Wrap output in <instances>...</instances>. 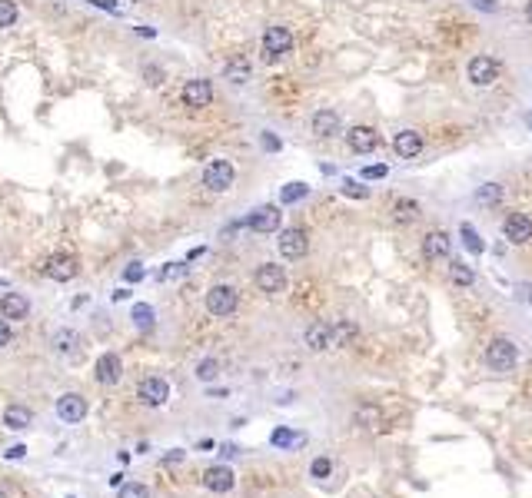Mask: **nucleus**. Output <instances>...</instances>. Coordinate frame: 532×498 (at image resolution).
I'll return each instance as SVG.
<instances>
[{"mask_svg": "<svg viewBox=\"0 0 532 498\" xmlns=\"http://www.w3.org/2000/svg\"><path fill=\"white\" fill-rule=\"evenodd\" d=\"M516 362H519V345L513 339H493V342L486 345V365L493 369V372H513Z\"/></svg>", "mask_w": 532, "mask_h": 498, "instance_id": "1", "label": "nucleus"}, {"mask_svg": "<svg viewBox=\"0 0 532 498\" xmlns=\"http://www.w3.org/2000/svg\"><path fill=\"white\" fill-rule=\"evenodd\" d=\"M236 306H240V293L233 286H226V283H220V286H213L210 293H206V312H210L213 319L233 316Z\"/></svg>", "mask_w": 532, "mask_h": 498, "instance_id": "2", "label": "nucleus"}, {"mask_svg": "<svg viewBox=\"0 0 532 498\" xmlns=\"http://www.w3.org/2000/svg\"><path fill=\"white\" fill-rule=\"evenodd\" d=\"M499 73H503V67H499V60L493 54H476L469 60V67H466V77L473 86H493L499 80Z\"/></svg>", "mask_w": 532, "mask_h": 498, "instance_id": "3", "label": "nucleus"}, {"mask_svg": "<svg viewBox=\"0 0 532 498\" xmlns=\"http://www.w3.org/2000/svg\"><path fill=\"white\" fill-rule=\"evenodd\" d=\"M293 50V34L286 27H266L263 30V60L276 63Z\"/></svg>", "mask_w": 532, "mask_h": 498, "instance_id": "4", "label": "nucleus"}, {"mask_svg": "<svg viewBox=\"0 0 532 498\" xmlns=\"http://www.w3.org/2000/svg\"><path fill=\"white\" fill-rule=\"evenodd\" d=\"M253 283L266 296H280L283 289H286V269L276 266V263H260L256 273H253Z\"/></svg>", "mask_w": 532, "mask_h": 498, "instance_id": "5", "label": "nucleus"}, {"mask_svg": "<svg viewBox=\"0 0 532 498\" xmlns=\"http://www.w3.org/2000/svg\"><path fill=\"white\" fill-rule=\"evenodd\" d=\"M236 180V170H233L230 160H210L204 166V186L210 193H226Z\"/></svg>", "mask_w": 532, "mask_h": 498, "instance_id": "6", "label": "nucleus"}, {"mask_svg": "<svg viewBox=\"0 0 532 498\" xmlns=\"http://www.w3.org/2000/svg\"><path fill=\"white\" fill-rule=\"evenodd\" d=\"M136 395H140V402L144 405L160 409V405L170 402V382L160 379V375H146L144 382H140V389H136Z\"/></svg>", "mask_w": 532, "mask_h": 498, "instance_id": "7", "label": "nucleus"}, {"mask_svg": "<svg viewBox=\"0 0 532 498\" xmlns=\"http://www.w3.org/2000/svg\"><path fill=\"white\" fill-rule=\"evenodd\" d=\"M276 246H280V256L283 259H303L306 256V249H310V240H306V230H300V226H290V230L280 233V240H276Z\"/></svg>", "mask_w": 532, "mask_h": 498, "instance_id": "8", "label": "nucleus"}, {"mask_svg": "<svg viewBox=\"0 0 532 498\" xmlns=\"http://www.w3.org/2000/svg\"><path fill=\"white\" fill-rule=\"evenodd\" d=\"M180 100H184V106H190V110H206V106L213 103V83L210 80H186Z\"/></svg>", "mask_w": 532, "mask_h": 498, "instance_id": "9", "label": "nucleus"}, {"mask_svg": "<svg viewBox=\"0 0 532 498\" xmlns=\"http://www.w3.org/2000/svg\"><path fill=\"white\" fill-rule=\"evenodd\" d=\"M57 419L70 422V425L84 422V419H87V399H84L80 392H64L57 399Z\"/></svg>", "mask_w": 532, "mask_h": 498, "instance_id": "10", "label": "nucleus"}, {"mask_svg": "<svg viewBox=\"0 0 532 498\" xmlns=\"http://www.w3.org/2000/svg\"><path fill=\"white\" fill-rule=\"evenodd\" d=\"M77 273H80V263L74 256H67V253L44 259V276H50L54 283H70Z\"/></svg>", "mask_w": 532, "mask_h": 498, "instance_id": "11", "label": "nucleus"}, {"mask_svg": "<svg viewBox=\"0 0 532 498\" xmlns=\"http://www.w3.org/2000/svg\"><path fill=\"white\" fill-rule=\"evenodd\" d=\"M503 236L513 246H526V243H532V220L526 216V213H509L503 223Z\"/></svg>", "mask_w": 532, "mask_h": 498, "instance_id": "12", "label": "nucleus"}, {"mask_svg": "<svg viewBox=\"0 0 532 498\" xmlns=\"http://www.w3.org/2000/svg\"><path fill=\"white\" fill-rule=\"evenodd\" d=\"M280 220H283V210L280 206H273V203H266V206H260V210L250 213L246 226H250L253 233H273V230H280Z\"/></svg>", "mask_w": 532, "mask_h": 498, "instance_id": "13", "label": "nucleus"}, {"mask_svg": "<svg viewBox=\"0 0 532 498\" xmlns=\"http://www.w3.org/2000/svg\"><path fill=\"white\" fill-rule=\"evenodd\" d=\"M303 342H306L310 352H326V349H333V326L329 322H310L306 332H303Z\"/></svg>", "mask_w": 532, "mask_h": 498, "instance_id": "14", "label": "nucleus"}, {"mask_svg": "<svg viewBox=\"0 0 532 498\" xmlns=\"http://www.w3.org/2000/svg\"><path fill=\"white\" fill-rule=\"evenodd\" d=\"M346 146L353 150V153H373L379 146V133L373 130V126H353L346 133Z\"/></svg>", "mask_w": 532, "mask_h": 498, "instance_id": "15", "label": "nucleus"}, {"mask_svg": "<svg viewBox=\"0 0 532 498\" xmlns=\"http://www.w3.org/2000/svg\"><path fill=\"white\" fill-rule=\"evenodd\" d=\"M0 316L7 319V322H20V319H27L30 316L27 296H20V293H4V296H0Z\"/></svg>", "mask_w": 532, "mask_h": 498, "instance_id": "16", "label": "nucleus"}, {"mask_svg": "<svg viewBox=\"0 0 532 498\" xmlns=\"http://www.w3.org/2000/svg\"><path fill=\"white\" fill-rule=\"evenodd\" d=\"M449 249H453V240H449L446 230H429L423 236V256L426 259H446Z\"/></svg>", "mask_w": 532, "mask_h": 498, "instance_id": "17", "label": "nucleus"}, {"mask_svg": "<svg viewBox=\"0 0 532 498\" xmlns=\"http://www.w3.org/2000/svg\"><path fill=\"white\" fill-rule=\"evenodd\" d=\"M310 130L319 140H333V136L339 133V113L336 110H316L310 120Z\"/></svg>", "mask_w": 532, "mask_h": 498, "instance_id": "18", "label": "nucleus"}, {"mask_svg": "<svg viewBox=\"0 0 532 498\" xmlns=\"http://www.w3.org/2000/svg\"><path fill=\"white\" fill-rule=\"evenodd\" d=\"M97 382L100 385H114V382H120V375H124V362H120V355L116 352H104L97 359Z\"/></svg>", "mask_w": 532, "mask_h": 498, "instance_id": "19", "label": "nucleus"}, {"mask_svg": "<svg viewBox=\"0 0 532 498\" xmlns=\"http://www.w3.org/2000/svg\"><path fill=\"white\" fill-rule=\"evenodd\" d=\"M393 150H396L399 160H416V156L423 153V136H419L416 130H403V133H396V140H393Z\"/></svg>", "mask_w": 532, "mask_h": 498, "instance_id": "20", "label": "nucleus"}, {"mask_svg": "<svg viewBox=\"0 0 532 498\" xmlns=\"http://www.w3.org/2000/svg\"><path fill=\"white\" fill-rule=\"evenodd\" d=\"M233 472L226 469V465H210V469L204 472V485L210 492H230L233 489Z\"/></svg>", "mask_w": 532, "mask_h": 498, "instance_id": "21", "label": "nucleus"}, {"mask_svg": "<svg viewBox=\"0 0 532 498\" xmlns=\"http://www.w3.org/2000/svg\"><path fill=\"white\" fill-rule=\"evenodd\" d=\"M77 345H80V335L74 329H57L54 339H50V349L57 355H64V359H70V355L77 352Z\"/></svg>", "mask_w": 532, "mask_h": 498, "instance_id": "22", "label": "nucleus"}, {"mask_svg": "<svg viewBox=\"0 0 532 498\" xmlns=\"http://www.w3.org/2000/svg\"><path fill=\"white\" fill-rule=\"evenodd\" d=\"M250 73H253V67H250V60L246 57H233L226 67H223V77L230 80L233 86H243V83H250Z\"/></svg>", "mask_w": 532, "mask_h": 498, "instance_id": "23", "label": "nucleus"}, {"mask_svg": "<svg viewBox=\"0 0 532 498\" xmlns=\"http://www.w3.org/2000/svg\"><path fill=\"white\" fill-rule=\"evenodd\" d=\"M30 422H34V412H30L27 405H7V412H4V425L14 432L27 429Z\"/></svg>", "mask_w": 532, "mask_h": 498, "instance_id": "24", "label": "nucleus"}, {"mask_svg": "<svg viewBox=\"0 0 532 498\" xmlns=\"http://www.w3.org/2000/svg\"><path fill=\"white\" fill-rule=\"evenodd\" d=\"M333 326V349H346L353 339H356V326L349 322V319H336V322H329Z\"/></svg>", "mask_w": 532, "mask_h": 498, "instance_id": "25", "label": "nucleus"}, {"mask_svg": "<svg viewBox=\"0 0 532 498\" xmlns=\"http://www.w3.org/2000/svg\"><path fill=\"white\" fill-rule=\"evenodd\" d=\"M419 213H423V206H419L416 200H396V206H393V220L396 223H416Z\"/></svg>", "mask_w": 532, "mask_h": 498, "instance_id": "26", "label": "nucleus"}, {"mask_svg": "<svg viewBox=\"0 0 532 498\" xmlns=\"http://www.w3.org/2000/svg\"><path fill=\"white\" fill-rule=\"evenodd\" d=\"M449 279H453L456 286H473V283H476V273L466 266V263L453 259V263H449Z\"/></svg>", "mask_w": 532, "mask_h": 498, "instance_id": "27", "label": "nucleus"}, {"mask_svg": "<svg viewBox=\"0 0 532 498\" xmlns=\"http://www.w3.org/2000/svg\"><path fill=\"white\" fill-rule=\"evenodd\" d=\"M499 200H503V186L499 183H483L476 190V203H483V206H496Z\"/></svg>", "mask_w": 532, "mask_h": 498, "instance_id": "28", "label": "nucleus"}, {"mask_svg": "<svg viewBox=\"0 0 532 498\" xmlns=\"http://www.w3.org/2000/svg\"><path fill=\"white\" fill-rule=\"evenodd\" d=\"M270 442L276 445V449H293V445H303L306 435H296V432H290V429H276L270 435Z\"/></svg>", "mask_w": 532, "mask_h": 498, "instance_id": "29", "label": "nucleus"}, {"mask_svg": "<svg viewBox=\"0 0 532 498\" xmlns=\"http://www.w3.org/2000/svg\"><path fill=\"white\" fill-rule=\"evenodd\" d=\"M20 17V7H17V0H0V30H7L14 27Z\"/></svg>", "mask_w": 532, "mask_h": 498, "instance_id": "30", "label": "nucleus"}, {"mask_svg": "<svg viewBox=\"0 0 532 498\" xmlns=\"http://www.w3.org/2000/svg\"><path fill=\"white\" fill-rule=\"evenodd\" d=\"M216 375H220V362H216V359H204V362L196 365V379H200V382H213Z\"/></svg>", "mask_w": 532, "mask_h": 498, "instance_id": "31", "label": "nucleus"}, {"mask_svg": "<svg viewBox=\"0 0 532 498\" xmlns=\"http://www.w3.org/2000/svg\"><path fill=\"white\" fill-rule=\"evenodd\" d=\"M116 498H150V489L140 485V482H126V485H120Z\"/></svg>", "mask_w": 532, "mask_h": 498, "instance_id": "32", "label": "nucleus"}, {"mask_svg": "<svg viewBox=\"0 0 532 498\" xmlns=\"http://www.w3.org/2000/svg\"><path fill=\"white\" fill-rule=\"evenodd\" d=\"M306 193H310L306 183H286V186H283V203H296V200H303Z\"/></svg>", "mask_w": 532, "mask_h": 498, "instance_id": "33", "label": "nucleus"}, {"mask_svg": "<svg viewBox=\"0 0 532 498\" xmlns=\"http://www.w3.org/2000/svg\"><path fill=\"white\" fill-rule=\"evenodd\" d=\"M134 322L140 329H150V326H154V309L144 306V303H140V306H134Z\"/></svg>", "mask_w": 532, "mask_h": 498, "instance_id": "34", "label": "nucleus"}, {"mask_svg": "<svg viewBox=\"0 0 532 498\" xmlns=\"http://www.w3.org/2000/svg\"><path fill=\"white\" fill-rule=\"evenodd\" d=\"M329 472H333V462H329L326 455L313 459V465H310V475H313V479H329Z\"/></svg>", "mask_w": 532, "mask_h": 498, "instance_id": "35", "label": "nucleus"}, {"mask_svg": "<svg viewBox=\"0 0 532 498\" xmlns=\"http://www.w3.org/2000/svg\"><path fill=\"white\" fill-rule=\"evenodd\" d=\"M463 243H466V249H469V253H483V243H479V236H476V230L473 226H469V223H463Z\"/></svg>", "mask_w": 532, "mask_h": 498, "instance_id": "36", "label": "nucleus"}, {"mask_svg": "<svg viewBox=\"0 0 532 498\" xmlns=\"http://www.w3.org/2000/svg\"><path fill=\"white\" fill-rule=\"evenodd\" d=\"M343 196H349V200H366L369 190L363 186V183H353V180H343Z\"/></svg>", "mask_w": 532, "mask_h": 498, "instance_id": "37", "label": "nucleus"}, {"mask_svg": "<svg viewBox=\"0 0 532 498\" xmlns=\"http://www.w3.org/2000/svg\"><path fill=\"white\" fill-rule=\"evenodd\" d=\"M186 273V263H170V266H164L160 273H156V279L160 283H166V279H180Z\"/></svg>", "mask_w": 532, "mask_h": 498, "instance_id": "38", "label": "nucleus"}, {"mask_svg": "<svg viewBox=\"0 0 532 498\" xmlns=\"http://www.w3.org/2000/svg\"><path fill=\"white\" fill-rule=\"evenodd\" d=\"M144 80L150 86H160V83H164V70L154 67V63H146V67H144Z\"/></svg>", "mask_w": 532, "mask_h": 498, "instance_id": "39", "label": "nucleus"}, {"mask_svg": "<svg viewBox=\"0 0 532 498\" xmlns=\"http://www.w3.org/2000/svg\"><path fill=\"white\" fill-rule=\"evenodd\" d=\"M124 279L126 283H140V279H144V266H140V263H130V266L124 269Z\"/></svg>", "mask_w": 532, "mask_h": 498, "instance_id": "40", "label": "nucleus"}, {"mask_svg": "<svg viewBox=\"0 0 532 498\" xmlns=\"http://www.w3.org/2000/svg\"><path fill=\"white\" fill-rule=\"evenodd\" d=\"M363 176H366V180H383V176H386V166L379 163V166H366V170H363Z\"/></svg>", "mask_w": 532, "mask_h": 498, "instance_id": "41", "label": "nucleus"}, {"mask_svg": "<svg viewBox=\"0 0 532 498\" xmlns=\"http://www.w3.org/2000/svg\"><path fill=\"white\" fill-rule=\"evenodd\" d=\"M469 4H473L476 10H486V14H496V10H499V4H496V0H469Z\"/></svg>", "mask_w": 532, "mask_h": 498, "instance_id": "42", "label": "nucleus"}, {"mask_svg": "<svg viewBox=\"0 0 532 498\" xmlns=\"http://www.w3.org/2000/svg\"><path fill=\"white\" fill-rule=\"evenodd\" d=\"M10 339H14V332H10L7 319H0V349H4V345H10Z\"/></svg>", "mask_w": 532, "mask_h": 498, "instance_id": "43", "label": "nucleus"}, {"mask_svg": "<svg viewBox=\"0 0 532 498\" xmlns=\"http://www.w3.org/2000/svg\"><path fill=\"white\" fill-rule=\"evenodd\" d=\"M263 146H266V150H280V140L270 133H263Z\"/></svg>", "mask_w": 532, "mask_h": 498, "instance_id": "44", "label": "nucleus"}, {"mask_svg": "<svg viewBox=\"0 0 532 498\" xmlns=\"http://www.w3.org/2000/svg\"><path fill=\"white\" fill-rule=\"evenodd\" d=\"M24 452H27V449H24V445H14V449L7 452V459H20V455H24Z\"/></svg>", "mask_w": 532, "mask_h": 498, "instance_id": "45", "label": "nucleus"}, {"mask_svg": "<svg viewBox=\"0 0 532 498\" xmlns=\"http://www.w3.org/2000/svg\"><path fill=\"white\" fill-rule=\"evenodd\" d=\"M526 20H529V27H532V0L526 4Z\"/></svg>", "mask_w": 532, "mask_h": 498, "instance_id": "46", "label": "nucleus"}, {"mask_svg": "<svg viewBox=\"0 0 532 498\" xmlns=\"http://www.w3.org/2000/svg\"><path fill=\"white\" fill-rule=\"evenodd\" d=\"M529 306H532V293H529Z\"/></svg>", "mask_w": 532, "mask_h": 498, "instance_id": "47", "label": "nucleus"}, {"mask_svg": "<svg viewBox=\"0 0 532 498\" xmlns=\"http://www.w3.org/2000/svg\"><path fill=\"white\" fill-rule=\"evenodd\" d=\"M0 498H7V495H4V492H0Z\"/></svg>", "mask_w": 532, "mask_h": 498, "instance_id": "48", "label": "nucleus"}, {"mask_svg": "<svg viewBox=\"0 0 532 498\" xmlns=\"http://www.w3.org/2000/svg\"><path fill=\"white\" fill-rule=\"evenodd\" d=\"M134 4H140V0H134Z\"/></svg>", "mask_w": 532, "mask_h": 498, "instance_id": "49", "label": "nucleus"}, {"mask_svg": "<svg viewBox=\"0 0 532 498\" xmlns=\"http://www.w3.org/2000/svg\"><path fill=\"white\" fill-rule=\"evenodd\" d=\"M67 498H74V495H67Z\"/></svg>", "mask_w": 532, "mask_h": 498, "instance_id": "50", "label": "nucleus"}]
</instances>
